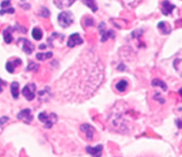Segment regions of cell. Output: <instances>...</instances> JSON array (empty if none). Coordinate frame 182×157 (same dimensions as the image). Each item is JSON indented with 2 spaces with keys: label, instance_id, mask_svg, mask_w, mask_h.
I'll return each mask as SVG.
<instances>
[{
  "label": "cell",
  "instance_id": "cell-16",
  "mask_svg": "<svg viewBox=\"0 0 182 157\" xmlns=\"http://www.w3.org/2000/svg\"><path fill=\"white\" fill-rule=\"evenodd\" d=\"M37 59L39 60H45L46 59H50L53 57V52H39L37 54Z\"/></svg>",
  "mask_w": 182,
  "mask_h": 157
},
{
  "label": "cell",
  "instance_id": "cell-2",
  "mask_svg": "<svg viewBox=\"0 0 182 157\" xmlns=\"http://www.w3.org/2000/svg\"><path fill=\"white\" fill-rule=\"evenodd\" d=\"M73 20H74V17L70 12H62L58 16L59 24L63 28H67L70 26L73 23Z\"/></svg>",
  "mask_w": 182,
  "mask_h": 157
},
{
  "label": "cell",
  "instance_id": "cell-5",
  "mask_svg": "<svg viewBox=\"0 0 182 157\" xmlns=\"http://www.w3.org/2000/svg\"><path fill=\"white\" fill-rule=\"evenodd\" d=\"M35 91H36V85L34 84H28L22 89V94L28 100H32L35 98Z\"/></svg>",
  "mask_w": 182,
  "mask_h": 157
},
{
  "label": "cell",
  "instance_id": "cell-10",
  "mask_svg": "<svg viewBox=\"0 0 182 157\" xmlns=\"http://www.w3.org/2000/svg\"><path fill=\"white\" fill-rule=\"evenodd\" d=\"M175 8L174 5H171L169 1L165 0L162 3V13L164 15H168L172 12V10Z\"/></svg>",
  "mask_w": 182,
  "mask_h": 157
},
{
  "label": "cell",
  "instance_id": "cell-21",
  "mask_svg": "<svg viewBox=\"0 0 182 157\" xmlns=\"http://www.w3.org/2000/svg\"><path fill=\"white\" fill-rule=\"evenodd\" d=\"M84 24H85L86 26H93L94 21H93V19H91V18H86V19L84 20Z\"/></svg>",
  "mask_w": 182,
  "mask_h": 157
},
{
  "label": "cell",
  "instance_id": "cell-4",
  "mask_svg": "<svg viewBox=\"0 0 182 157\" xmlns=\"http://www.w3.org/2000/svg\"><path fill=\"white\" fill-rule=\"evenodd\" d=\"M80 131L84 134L85 139L87 140H93V135H94L95 130L93 126L87 124H84L80 126Z\"/></svg>",
  "mask_w": 182,
  "mask_h": 157
},
{
  "label": "cell",
  "instance_id": "cell-22",
  "mask_svg": "<svg viewBox=\"0 0 182 157\" xmlns=\"http://www.w3.org/2000/svg\"><path fill=\"white\" fill-rule=\"evenodd\" d=\"M41 16H43V17H48L49 16V11L46 8H42L41 9Z\"/></svg>",
  "mask_w": 182,
  "mask_h": 157
},
{
  "label": "cell",
  "instance_id": "cell-27",
  "mask_svg": "<svg viewBox=\"0 0 182 157\" xmlns=\"http://www.w3.org/2000/svg\"><path fill=\"white\" fill-rule=\"evenodd\" d=\"M179 93L180 94V96H181V97H182V88H181V89H180V91H179Z\"/></svg>",
  "mask_w": 182,
  "mask_h": 157
},
{
  "label": "cell",
  "instance_id": "cell-1",
  "mask_svg": "<svg viewBox=\"0 0 182 157\" xmlns=\"http://www.w3.org/2000/svg\"><path fill=\"white\" fill-rule=\"evenodd\" d=\"M38 119L45 124V127H46V128L50 129V128L56 123V121H57V116H56V115H54V114L46 115L45 112H43V113H40V114L38 115Z\"/></svg>",
  "mask_w": 182,
  "mask_h": 157
},
{
  "label": "cell",
  "instance_id": "cell-23",
  "mask_svg": "<svg viewBox=\"0 0 182 157\" xmlns=\"http://www.w3.org/2000/svg\"><path fill=\"white\" fill-rule=\"evenodd\" d=\"M35 67H36V68H38V65H37V64H36V63H33V62H32V63H30V64H29V66L28 67L27 70H28V71H29V70H32V69H34V68H35Z\"/></svg>",
  "mask_w": 182,
  "mask_h": 157
},
{
  "label": "cell",
  "instance_id": "cell-12",
  "mask_svg": "<svg viewBox=\"0 0 182 157\" xmlns=\"http://www.w3.org/2000/svg\"><path fill=\"white\" fill-rule=\"evenodd\" d=\"M19 86L20 85L17 82H14L11 85V92L14 98H18L19 97Z\"/></svg>",
  "mask_w": 182,
  "mask_h": 157
},
{
  "label": "cell",
  "instance_id": "cell-7",
  "mask_svg": "<svg viewBox=\"0 0 182 157\" xmlns=\"http://www.w3.org/2000/svg\"><path fill=\"white\" fill-rule=\"evenodd\" d=\"M83 42H84V40L82 39L80 35L77 34V33H75V34H72L69 37L68 41H67V46L70 47V48H73L76 46H78V45L83 44Z\"/></svg>",
  "mask_w": 182,
  "mask_h": 157
},
{
  "label": "cell",
  "instance_id": "cell-17",
  "mask_svg": "<svg viewBox=\"0 0 182 157\" xmlns=\"http://www.w3.org/2000/svg\"><path fill=\"white\" fill-rule=\"evenodd\" d=\"M3 36H4V40H5V42H6V44L12 43V41H13V35H12L11 31L9 30V28L4 30Z\"/></svg>",
  "mask_w": 182,
  "mask_h": 157
},
{
  "label": "cell",
  "instance_id": "cell-25",
  "mask_svg": "<svg viewBox=\"0 0 182 157\" xmlns=\"http://www.w3.org/2000/svg\"><path fill=\"white\" fill-rule=\"evenodd\" d=\"M4 85H6V83L4 82L2 79H0V92L3 91V86H4Z\"/></svg>",
  "mask_w": 182,
  "mask_h": 157
},
{
  "label": "cell",
  "instance_id": "cell-3",
  "mask_svg": "<svg viewBox=\"0 0 182 157\" xmlns=\"http://www.w3.org/2000/svg\"><path fill=\"white\" fill-rule=\"evenodd\" d=\"M99 32L101 35V42H105L108 38H114L115 36V32L111 29H107L106 24L104 22H101L98 26Z\"/></svg>",
  "mask_w": 182,
  "mask_h": 157
},
{
  "label": "cell",
  "instance_id": "cell-24",
  "mask_svg": "<svg viewBox=\"0 0 182 157\" xmlns=\"http://www.w3.org/2000/svg\"><path fill=\"white\" fill-rule=\"evenodd\" d=\"M8 120H9V118L6 117V116H3V117H1L0 118V125L5 124Z\"/></svg>",
  "mask_w": 182,
  "mask_h": 157
},
{
  "label": "cell",
  "instance_id": "cell-15",
  "mask_svg": "<svg viewBox=\"0 0 182 157\" xmlns=\"http://www.w3.org/2000/svg\"><path fill=\"white\" fill-rule=\"evenodd\" d=\"M158 28H160L163 34H169L171 32V27L169 24H167V22L164 21H162L158 24Z\"/></svg>",
  "mask_w": 182,
  "mask_h": 157
},
{
  "label": "cell",
  "instance_id": "cell-19",
  "mask_svg": "<svg viewBox=\"0 0 182 157\" xmlns=\"http://www.w3.org/2000/svg\"><path fill=\"white\" fill-rule=\"evenodd\" d=\"M32 37L33 38H35L36 40H40L43 37V33H42V30L38 28H34L32 29Z\"/></svg>",
  "mask_w": 182,
  "mask_h": 157
},
{
  "label": "cell",
  "instance_id": "cell-6",
  "mask_svg": "<svg viewBox=\"0 0 182 157\" xmlns=\"http://www.w3.org/2000/svg\"><path fill=\"white\" fill-rule=\"evenodd\" d=\"M18 43L21 45V49L23 50V52H25L28 54H30L35 49V47L31 44V42L29 40L26 39V38H23V37L20 38L18 40Z\"/></svg>",
  "mask_w": 182,
  "mask_h": 157
},
{
  "label": "cell",
  "instance_id": "cell-13",
  "mask_svg": "<svg viewBox=\"0 0 182 157\" xmlns=\"http://www.w3.org/2000/svg\"><path fill=\"white\" fill-rule=\"evenodd\" d=\"M127 86H128V83H127L125 80H121V81H119V82L116 84V85H115V89H116L118 92H124L126 90Z\"/></svg>",
  "mask_w": 182,
  "mask_h": 157
},
{
  "label": "cell",
  "instance_id": "cell-8",
  "mask_svg": "<svg viewBox=\"0 0 182 157\" xmlns=\"http://www.w3.org/2000/svg\"><path fill=\"white\" fill-rule=\"evenodd\" d=\"M18 119H20L21 121L25 122V123H28L29 124L32 120H33V116L31 115V111L30 109L28 108H26V109H23L18 114L17 116Z\"/></svg>",
  "mask_w": 182,
  "mask_h": 157
},
{
  "label": "cell",
  "instance_id": "cell-9",
  "mask_svg": "<svg viewBox=\"0 0 182 157\" xmlns=\"http://www.w3.org/2000/svg\"><path fill=\"white\" fill-rule=\"evenodd\" d=\"M102 149L103 146L101 145H98L94 147L93 146H87L86 147V152L88 154H90L92 157H101V154H102Z\"/></svg>",
  "mask_w": 182,
  "mask_h": 157
},
{
  "label": "cell",
  "instance_id": "cell-11",
  "mask_svg": "<svg viewBox=\"0 0 182 157\" xmlns=\"http://www.w3.org/2000/svg\"><path fill=\"white\" fill-rule=\"evenodd\" d=\"M21 64V60L20 59H14L13 61H8L6 63V70L9 73H14L15 67Z\"/></svg>",
  "mask_w": 182,
  "mask_h": 157
},
{
  "label": "cell",
  "instance_id": "cell-26",
  "mask_svg": "<svg viewBox=\"0 0 182 157\" xmlns=\"http://www.w3.org/2000/svg\"><path fill=\"white\" fill-rule=\"evenodd\" d=\"M177 125H178L179 128L182 129V119H180V120L177 121Z\"/></svg>",
  "mask_w": 182,
  "mask_h": 157
},
{
  "label": "cell",
  "instance_id": "cell-14",
  "mask_svg": "<svg viewBox=\"0 0 182 157\" xmlns=\"http://www.w3.org/2000/svg\"><path fill=\"white\" fill-rule=\"evenodd\" d=\"M151 85H152V86H154V87H157V86L158 87H161L163 91H166L167 90V85H166V84L164 82H162V80H160V79H154L152 81Z\"/></svg>",
  "mask_w": 182,
  "mask_h": 157
},
{
  "label": "cell",
  "instance_id": "cell-20",
  "mask_svg": "<svg viewBox=\"0 0 182 157\" xmlns=\"http://www.w3.org/2000/svg\"><path fill=\"white\" fill-rule=\"evenodd\" d=\"M10 5H11V2H10V0H5V1H3V2L1 3V7H2V10H5V9L9 8Z\"/></svg>",
  "mask_w": 182,
  "mask_h": 157
},
{
  "label": "cell",
  "instance_id": "cell-18",
  "mask_svg": "<svg viewBox=\"0 0 182 157\" xmlns=\"http://www.w3.org/2000/svg\"><path fill=\"white\" fill-rule=\"evenodd\" d=\"M83 3L86 5L89 8H91L93 12H96L98 10V7L94 2V0H83Z\"/></svg>",
  "mask_w": 182,
  "mask_h": 157
}]
</instances>
